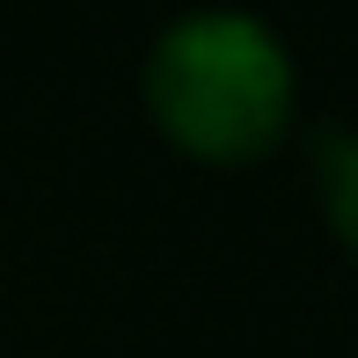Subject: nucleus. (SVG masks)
Instances as JSON below:
<instances>
[{"label":"nucleus","mask_w":358,"mask_h":358,"mask_svg":"<svg viewBox=\"0 0 358 358\" xmlns=\"http://www.w3.org/2000/svg\"><path fill=\"white\" fill-rule=\"evenodd\" d=\"M139 88L161 139L190 161H213V169L271 154L300 110V73H292V52L278 44V29L234 8L169 22L146 52Z\"/></svg>","instance_id":"nucleus-1"},{"label":"nucleus","mask_w":358,"mask_h":358,"mask_svg":"<svg viewBox=\"0 0 358 358\" xmlns=\"http://www.w3.org/2000/svg\"><path fill=\"white\" fill-rule=\"evenodd\" d=\"M322 220L358 256V132L322 139Z\"/></svg>","instance_id":"nucleus-2"}]
</instances>
